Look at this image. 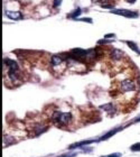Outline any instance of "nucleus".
Segmentation results:
<instances>
[{
	"label": "nucleus",
	"mask_w": 140,
	"mask_h": 157,
	"mask_svg": "<svg viewBox=\"0 0 140 157\" xmlns=\"http://www.w3.org/2000/svg\"><path fill=\"white\" fill-rule=\"evenodd\" d=\"M91 1H93V2H98V1H100V0H91Z\"/></svg>",
	"instance_id": "17"
},
{
	"label": "nucleus",
	"mask_w": 140,
	"mask_h": 157,
	"mask_svg": "<svg viewBox=\"0 0 140 157\" xmlns=\"http://www.w3.org/2000/svg\"><path fill=\"white\" fill-rule=\"evenodd\" d=\"M76 20H79V21H85V23H89V24H92V23H93V20H92V18H90V17L77 18Z\"/></svg>",
	"instance_id": "11"
},
{
	"label": "nucleus",
	"mask_w": 140,
	"mask_h": 157,
	"mask_svg": "<svg viewBox=\"0 0 140 157\" xmlns=\"http://www.w3.org/2000/svg\"><path fill=\"white\" fill-rule=\"evenodd\" d=\"M127 1L129 2V4H135L137 0H127Z\"/></svg>",
	"instance_id": "16"
},
{
	"label": "nucleus",
	"mask_w": 140,
	"mask_h": 157,
	"mask_svg": "<svg viewBox=\"0 0 140 157\" xmlns=\"http://www.w3.org/2000/svg\"><path fill=\"white\" fill-rule=\"evenodd\" d=\"M62 1H63V0H54V4H53V6H54L55 8H57V7H60L61 5H62Z\"/></svg>",
	"instance_id": "12"
},
{
	"label": "nucleus",
	"mask_w": 140,
	"mask_h": 157,
	"mask_svg": "<svg viewBox=\"0 0 140 157\" xmlns=\"http://www.w3.org/2000/svg\"><path fill=\"white\" fill-rule=\"evenodd\" d=\"M4 15L11 19V20H19L22 19V14L19 11H11V10H4Z\"/></svg>",
	"instance_id": "4"
},
{
	"label": "nucleus",
	"mask_w": 140,
	"mask_h": 157,
	"mask_svg": "<svg viewBox=\"0 0 140 157\" xmlns=\"http://www.w3.org/2000/svg\"><path fill=\"white\" fill-rule=\"evenodd\" d=\"M112 14H115V15H119V16H123V17L126 18H137L139 16V14L137 13V11H131V10H129V9H113Z\"/></svg>",
	"instance_id": "3"
},
{
	"label": "nucleus",
	"mask_w": 140,
	"mask_h": 157,
	"mask_svg": "<svg viewBox=\"0 0 140 157\" xmlns=\"http://www.w3.org/2000/svg\"><path fill=\"white\" fill-rule=\"evenodd\" d=\"M110 56L113 61H120V59L123 57V52L118 50V48H113V50L110 52Z\"/></svg>",
	"instance_id": "6"
},
{
	"label": "nucleus",
	"mask_w": 140,
	"mask_h": 157,
	"mask_svg": "<svg viewBox=\"0 0 140 157\" xmlns=\"http://www.w3.org/2000/svg\"><path fill=\"white\" fill-rule=\"evenodd\" d=\"M136 83L132 80H123L120 82V91L123 93H131L136 91Z\"/></svg>",
	"instance_id": "2"
},
{
	"label": "nucleus",
	"mask_w": 140,
	"mask_h": 157,
	"mask_svg": "<svg viewBox=\"0 0 140 157\" xmlns=\"http://www.w3.org/2000/svg\"><path fill=\"white\" fill-rule=\"evenodd\" d=\"M131 150H140V144L133 145L131 147Z\"/></svg>",
	"instance_id": "13"
},
{
	"label": "nucleus",
	"mask_w": 140,
	"mask_h": 157,
	"mask_svg": "<svg viewBox=\"0 0 140 157\" xmlns=\"http://www.w3.org/2000/svg\"><path fill=\"white\" fill-rule=\"evenodd\" d=\"M126 44L128 45V47H129V48H131V50L135 52V53H137L138 55H140V48L138 47V45H137L136 43L131 42V41H127V42H126Z\"/></svg>",
	"instance_id": "9"
},
{
	"label": "nucleus",
	"mask_w": 140,
	"mask_h": 157,
	"mask_svg": "<svg viewBox=\"0 0 140 157\" xmlns=\"http://www.w3.org/2000/svg\"><path fill=\"white\" fill-rule=\"evenodd\" d=\"M110 43V41H108V39H103V41H99L98 44H109Z\"/></svg>",
	"instance_id": "15"
},
{
	"label": "nucleus",
	"mask_w": 140,
	"mask_h": 157,
	"mask_svg": "<svg viewBox=\"0 0 140 157\" xmlns=\"http://www.w3.org/2000/svg\"><path fill=\"white\" fill-rule=\"evenodd\" d=\"M102 8H109L112 9L115 6V0H100Z\"/></svg>",
	"instance_id": "7"
},
{
	"label": "nucleus",
	"mask_w": 140,
	"mask_h": 157,
	"mask_svg": "<svg viewBox=\"0 0 140 157\" xmlns=\"http://www.w3.org/2000/svg\"><path fill=\"white\" fill-rule=\"evenodd\" d=\"M81 14H82V9H81V8H76V9H74L72 13L68 14L67 17L70 18V19H75V20H76Z\"/></svg>",
	"instance_id": "10"
},
{
	"label": "nucleus",
	"mask_w": 140,
	"mask_h": 157,
	"mask_svg": "<svg viewBox=\"0 0 140 157\" xmlns=\"http://www.w3.org/2000/svg\"><path fill=\"white\" fill-rule=\"evenodd\" d=\"M53 121L57 125L64 126V125H67L71 120H72V113L70 112H60V111H56L54 112V115L52 117Z\"/></svg>",
	"instance_id": "1"
},
{
	"label": "nucleus",
	"mask_w": 140,
	"mask_h": 157,
	"mask_svg": "<svg viewBox=\"0 0 140 157\" xmlns=\"http://www.w3.org/2000/svg\"><path fill=\"white\" fill-rule=\"evenodd\" d=\"M115 34H106V35H104V38H106V39H109V38H115Z\"/></svg>",
	"instance_id": "14"
},
{
	"label": "nucleus",
	"mask_w": 140,
	"mask_h": 157,
	"mask_svg": "<svg viewBox=\"0 0 140 157\" xmlns=\"http://www.w3.org/2000/svg\"><path fill=\"white\" fill-rule=\"evenodd\" d=\"M51 63L53 66H60V65H62L63 63H66V61L64 62V59H63V56H61V55H53L52 56V59H51Z\"/></svg>",
	"instance_id": "5"
},
{
	"label": "nucleus",
	"mask_w": 140,
	"mask_h": 157,
	"mask_svg": "<svg viewBox=\"0 0 140 157\" xmlns=\"http://www.w3.org/2000/svg\"><path fill=\"white\" fill-rule=\"evenodd\" d=\"M102 110H104L106 111L108 113H110V115H113L115 113V108L111 103H106V104H103V106L100 107Z\"/></svg>",
	"instance_id": "8"
}]
</instances>
